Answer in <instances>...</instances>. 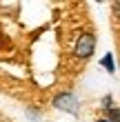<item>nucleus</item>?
Here are the masks:
<instances>
[{
  "label": "nucleus",
  "instance_id": "1",
  "mask_svg": "<svg viewBox=\"0 0 120 122\" xmlns=\"http://www.w3.org/2000/svg\"><path fill=\"white\" fill-rule=\"evenodd\" d=\"M94 49H96V36L94 33H82L80 38H78V42H76L73 53H76V58L87 60V58H91Z\"/></svg>",
  "mask_w": 120,
  "mask_h": 122
},
{
  "label": "nucleus",
  "instance_id": "2",
  "mask_svg": "<svg viewBox=\"0 0 120 122\" xmlns=\"http://www.w3.org/2000/svg\"><path fill=\"white\" fill-rule=\"evenodd\" d=\"M53 107L60 111H69V113H78V100L73 93H60L53 98Z\"/></svg>",
  "mask_w": 120,
  "mask_h": 122
},
{
  "label": "nucleus",
  "instance_id": "3",
  "mask_svg": "<svg viewBox=\"0 0 120 122\" xmlns=\"http://www.w3.org/2000/svg\"><path fill=\"white\" fill-rule=\"evenodd\" d=\"M102 64L107 67V71H109V73H114V71H116V67H114V56H111V53H107V56L102 58Z\"/></svg>",
  "mask_w": 120,
  "mask_h": 122
},
{
  "label": "nucleus",
  "instance_id": "4",
  "mask_svg": "<svg viewBox=\"0 0 120 122\" xmlns=\"http://www.w3.org/2000/svg\"><path fill=\"white\" fill-rule=\"evenodd\" d=\"M107 120L109 122H120V109H109L107 111Z\"/></svg>",
  "mask_w": 120,
  "mask_h": 122
},
{
  "label": "nucleus",
  "instance_id": "5",
  "mask_svg": "<svg viewBox=\"0 0 120 122\" xmlns=\"http://www.w3.org/2000/svg\"><path fill=\"white\" fill-rule=\"evenodd\" d=\"M114 11H116V13H120V5H118V2L114 5Z\"/></svg>",
  "mask_w": 120,
  "mask_h": 122
},
{
  "label": "nucleus",
  "instance_id": "6",
  "mask_svg": "<svg viewBox=\"0 0 120 122\" xmlns=\"http://www.w3.org/2000/svg\"><path fill=\"white\" fill-rule=\"evenodd\" d=\"M98 122H109V120H107V118H100V120H98Z\"/></svg>",
  "mask_w": 120,
  "mask_h": 122
}]
</instances>
